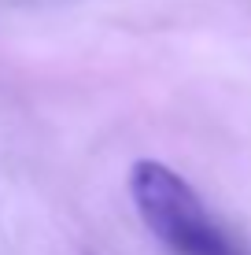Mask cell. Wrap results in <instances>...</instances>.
I'll use <instances>...</instances> for the list:
<instances>
[{
    "label": "cell",
    "instance_id": "6da1fadb",
    "mask_svg": "<svg viewBox=\"0 0 251 255\" xmlns=\"http://www.w3.org/2000/svg\"><path fill=\"white\" fill-rule=\"evenodd\" d=\"M129 196L144 230L170 255H240L233 237L211 218L200 192L174 166L137 159L129 166Z\"/></svg>",
    "mask_w": 251,
    "mask_h": 255
}]
</instances>
